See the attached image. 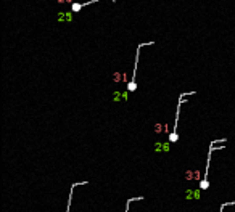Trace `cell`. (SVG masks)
I'll list each match as a JSON object with an SVG mask.
<instances>
[{
	"mask_svg": "<svg viewBox=\"0 0 235 212\" xmlns=\"http://www.w3.org/2000/svg\"><path fill=\"white\" fill-rule=\"evenodd\" d=\"M155 42H147V44H138L137 45V52H135V63H134V74L131 77V82L127 84V90L129 92H135L137 88V84H135V74H137V68H138V56H140V50L143 47H148V45H153Z\"/></svg>",
	"mask_w": 235,
	"mask_h": 212,
	"instance_id": "obj_1",
	"label": "cell"
},
{
	"mask_svg": "<svg viewBox=\"0 0 235 212\" xmlns=\"http://www.w3.org/2000/svg\"><path fill=\"white\" fill-rule=\"evenodd\" d=\"M188 95H195V92H185V93H182L179 97V103H177V113H176V121H174V130H172V133H171L169 135V142L171 143H176L177 142V138H179V137H177V125H179V116H180V104L184 103V98L185 97H188Z\"/></svg>",
	"mask_w": 235,
	"mask_h": 212,
	"instance_id": "obj_2",
	"label": "cell"
},
{
	"mask_svg": "<svg viewBox=\"0 0 235 212\" xmlns=\"http://www.w3.org/2000/svg\"><path fill=\"white\" fill-rule=\"evenodd\" d=\"M213 151H214V145L211 143V148H209V151H208V157H206V171H204V174H203V180L200 182V190H208V186H209L208 172H209V162H211V154H213Z\"/></svg>",
	"mask_w": 235,
	"mask_h": 212,
	"instance_id": "obj_3",
	"label": "cell"
},
{
	"mask_svg": "<svg viewBox=\"0 0 235 212\" xmlns=\"http://www.w3.org/2000/svg\"><path fill=\"white\" fill-rule=\"evenodd\" d=\"M97 2H102V0H90V2H81V3H73V5H71V11L77 13V11H81V8H84V7H89V5H92V3H97Z\"/></svg>",
	"mask_w": 235,
	"mask_h": 212,
	"instance_id": "obj_4",
	"label": "cell"
},
{
	"mask_svg": "<svg viewBox=\"0 0 235 212\" xmlns=\"http://www.w3.org/2000/svg\"><path fill=\"white\" fill-rule=\"evenodd\" d=\"M140 199H143V196H135V198L127 199V202H126V212H129V204H131V202H134V201H140Z\"/></svg>",
	"mask_w": 235,
	"mask_h": 212,
	"instance_id": "obj_5",
	"label": "cell"
},
{
	"mask_svg": "<svg viewBox=\"0 0 235 212\" xmlns=\"http://www.w3.org/2000/svg\"><path fill=\"white\" fill-rule=\"evenodd\" d=\"M230 204L234 206V204H235V201H234V202H222V204H221V209H219V212H224V209L227 207V206H230Z\"/></svg>",
	"mask_w": 235,
	"mask_h": 212,
	"instance_id": "obj_6",
	"label": "cell"
}]
</instances>
